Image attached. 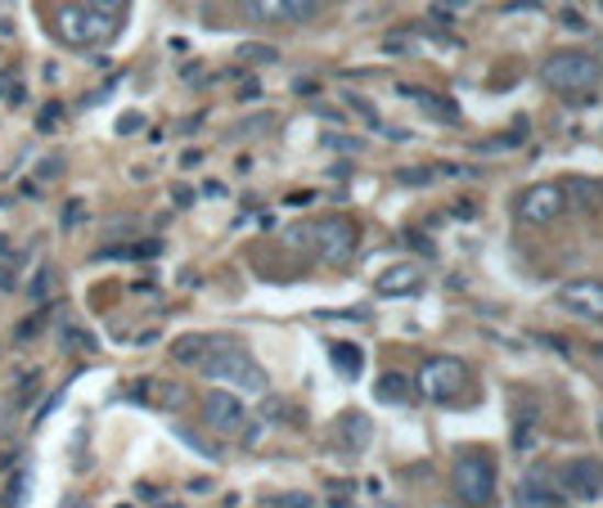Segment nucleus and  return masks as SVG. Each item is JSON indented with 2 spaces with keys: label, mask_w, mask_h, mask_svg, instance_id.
Masks as SVG:
<instances>
[{
  "label": "nucleus",
  "mask_w": 603,
  "mask_h": 508,
  "mask_svg": "<svg viewBox=\"0 0 603 508\" xmlns=\"http://www.w3.org/2000/svg\"><path fill=\"white\" fill-rule=\"evenodd\" d=\"M203 424L221 437H235L248 428V400L239 392H225V387H212L203 396Z\"/></svg>",
  "instance_id": "8"
},
{
  "label": "nucleus",
  "mask_w": 603,
  "mask_h": 508,
  "mask_svg": "<svg viewBox=\"0 0 603 508\" xmlns=\"http://www.w3.org/2000/svg\"><path fill=\"white\" fill-rule=\"evenodd\" d=\"M554 302H559L568 315H577V319L603 325V280H590V274H581V280H568L559 293H554Z\"/></svg>",
  "instance_id": "9"
},
{
  "label": "nucleus",
  "mask_w": 603,
  "mask_h": 508,
  "mask_svg": "<svg viewBox=\"0 0 603 508\" xmlns=\"http://www.w3.org/2000/svg\"><path fill=\"white\" fill-rule=\"evenodd\" d=\"M414 387H420L428 400L446 405V400H455L464 387H469V369H464L455 355H433V360L420 364V374H414Z\"/></svg>",
  "instance_id": "6"
},
{
  "label": "nucleus",
  "mask_w": 603,
  "mask_h": 508,
  "mask_svg": "<svg viewBox=\"0 0 603 508\" xmlns=\"http://www.w3.org/2000/svg\"><path fill=\"white\" fill-rule=\"evenodd\" d=\"M379 396L392 400V405H401V400H410V383L397 379V374H388V379H379Z\"/></svg>",
  "instance_id": "18"
},
{
  "label": "nucleus",
  "mask_w": 603,
  "mask_h": 508,
  "mask_svg": "<svg viewBox=\"0 0 603 508\" xmlns=\"http://www.w3.org/2000/svg\"><path fill=\"white\" fill-rule=\"evenodd\" d=\"M0 95H5L10 104H19V100H23V90H19V81H10V77H0Z\"/></svg>",
  "instance_id": "20"
},
{
  "label": "nucleus",
  "mask_w": 603,
  "mask_h": 508,
  "mask_svg": "<svg viewBox=\"0 0 603 508\" xmlns=\"http://www.w3.org/2000/svg\"><path fill=\"white\" fill-rule=\"evenodd\" d=\"M545 86L559 90V95H590V90L603 81V64L585 50H554L540 68Z\"/></svg>",
  "instance_id": "4"
},
{
  "label": "nucleus",
  "mask_w": 603,
  "mask_h": 508,
  "mask_svg": "<svg viewBox=\"0 0 603 508\" xmlns=\"http://www.w3.org/2000/svg\"><path fill=\"white\" fill-rule=\"evenodd\" d=\"M199 374L212 379L225 392H239V396H261L266 392V369L235 338H221V347L199 364Z\"/></svg>",
  "instance_id": "1"
},
{
  "label": "nucleus",
  "mask_w": 603,
  "mask_h": 508,
  "mask_svg": "<svg viewBox=\"0 0 603 508\" xmlns=\"http://www.w3.org/2000/svg\"><path fill=\"white\" fill-rule=\"evenodd\" d=\"M559 490L568 499H603V459H568L559 469Z\"/></svg>",
  "instance_id": "10"
},
{
  "label": "nucleus",
  "mask_w": 603,
  "mask_h": 508,
  "mask_svg": "<svg viewBox=\"0 0 603 508\" xmlns=\"http://www.w3.org/2000/svg\"><path fill=\"white\" fill-rule=\"evenodd\" d=\"M293 244H306L320 261H330V266H343L351 261L356 244H360V229L351 216H324V221H311L306 229H293L289 235Z\"/></svg>",
  "instance_id": "2"
},
{
  "label": "nucleus",
  "mask_w": 603,
  "mask_h": 508,
  "mask_svg": "<svg viewBox=\"0 0 603 508\" xmlns=\"http://www.w3.org/2000/svg\"><path fill=\"white\" fill-rule=\"evenodd\" d=\"M401 95H405V100H414V104H424V109H433L437 117H455V109H450V104H442V100H433V95H428V90H414V86H401Z\"/></svg>",
  "instance_id": "16"
},
{
  "label": "nucleus",
  "mask_w": 603,
  "mask_h": 508,
  "mask_svg": "<svg viewBox=\"0 0 603 508\" xmlns=\"http://www.w3.org/2000/svg\"><path fill=\"white\" fill-rule=\"evenodd\" d=\"M514 508H563V490L545 469H532L514 490Z\"/></svg>",
  "instance_id": "12"
},
{
  "label": "nucleus",
  "mask_w": 603,
  "mask_h": 508,
  "mask_svg": "<svg viewBox=\"0 0 603 508\" xmlns=\"http://www.w3.org/2000/svg\"><path fill=\"white\" fill-rule=\"evenodd\" d=\"M360 347H351V342H334V364L343 369V379H356L360 374Z\"/></svg>",
  "instance_id": "15"
},
{
  "label": "nucleus",
  "mask_w": 603,
  "mask_h": 508,
  "mask_svg": "<svg viewBox=\"0 0 603 508\" xmlns=\"http://www.w3.org/2000/svg\"><path fill=\"white\" fill-rule=\"evenodd\" d=\"M118 27H122V23H113V19L96 14V10H86L81 0H77V5H59V14H55V32H59L68 45H81V50L113 41Z\"/></svg>",
  "instance_id": "5"
},
{
  "label": "nucleus",
  "mask_w": 603,
  "mask_h": 508,
  "mask_svg": "<svg viewBox=\"0 0 603 508\" xmlns=\"http://www.w3.org/2000/svg\"><path fill=\"white\" fill-rule=\"evenodd\" d=\"M442 5H455V10H459V0H442Z\"/></svg>",
  "instance_id": "23"
},
{
  "label": "nucleus",
  "mask_w": 603,
  "mask_h": 508,
  "mask_svg": "<svg viewBox=\"0 0 603 508\" xmlns=\"http://www.w3.org/2000/svg\"><path fill=\"white\" fill-rule=\"evenodd\" d=\"M568 212V190L559 180H536L518 194V221L523 225H549Z\"/></svg>",
  "instance_id": "7"
},
{
  "label": "nucleus",
  "mask_w": 603,
  "mask_h": 508,
  "mask_svg": "<svg viewBox=\"0 0 603 508\" xmlns=\"http://www.w3.org/2000/svg\"><path fill=\"white\" fill-rule=\"evenodd\" d=\"M253 23H302L315 14L320 0H239Z\"/></svg>",
  "instance_id": "11"
},
{
  "label": "nucleus",
  "mask_w": 603,
  "mask_h": 508,
  "mask_svg": "<svg viewBox=\"0 0 603 508\" xmlns=\"http://www.w3.org/2000/svg\"><path fill=\"white\" fill-rule=\"evenodd\" d=\"M450 490H455L459 504H469V508H491L495 504V464H491V454H482V450L455 454Z\"/></svg>",
  "instance_id": "3"
},
{
  "label": "nucleus",
  "mask_w": 603,
  "mask_h": 508,
  "mask_svg": "<svg viewBox=\"0 0 603 508\" xmlns=\"http://www.w3.org/2000/svg\"><path fill=\"white\" fill-rule=\"evenodd\" d=\"M64 225H68V229L81 225V207H68V212H64Z\"/></svg>",
  "instance_id": "22"
},
{
  "label": "nucleus",
  "mask_w": 603,
  "mask_h": 508,
  "mask_svg": "<svg viewBox=\"0 0 603 508\" xmlns=\"http://www.w3.org/2000/svg\"><path fill=\"white\" fill-rule=\"evenodd\" d=\"M81 5H86V10H96V14H104V19H113V23H122L131 0H81Z\"/></svg>",
  "instance_id": "17"
},
{
  "label": "nucleus",
  "mask_w": 603,
  "mask_h": 508,
  "mask_svg": "<svg viewBox=\"0 0 603 508\" xmlns=\"http://www.w3.org/2000/svg\"><path fill=\"white\" fill-rule=\"evenodd\" d=\"M280 508H315V499L311 495H284Z\"/></svg>",
  "instance_id": "21"
},
{
  "label": "nucleus",
  "mask_w": 603,
  "mask_h": 508,
  "mask_svg": "<svg viewBox=\"0 0 603 508\" xmlns=\"http://www.w3.org/2000/svg\"><path fill=\"white\" fill-rule=\"evenodd\" d=\"M45 289H51V270H41V274H32V284H27V293H32V297H51V293H45Z\"/></svg>",
  "instance_id": "19"
},
{
  "label": "nucleus",
  "mask_w": 603,
  "mask_h": 508,
  "mask_svg": "<svg viewBox=\"0 0 603 508\" xmlns=\"http://www.w3.org/2000/svg\"><path fill=\"white\" fill-rule=\"evenodd\" d=\"M414 289H424V266L420 261H397L375 280V293H383V297H405Z\"/></svg>",
  "instance_id": "13"
},
{
  "label": "nucleus",
  "mask_w": 603,
  "mask_h": 508,
  "mask_svg": "<svg viewBox=\"0 0 603 508\" xmlns=\"http://www.w3.org/2000/svg\"><path fill=\"white\" fill-rule=\"evenodd\" d=\"M216 347H221V334H185V338L171 342V360L185 364V369H199Z\"/></svg>",
  "instance_id": "14"
}]
</instances>
